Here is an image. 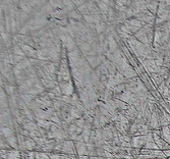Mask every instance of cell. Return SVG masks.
I'll list each match as a JSON object with an SVG mask.
<instances>
[{"mask_svg": "<svg viewBox=\"0 0 170 159\" xmlns=\"http://www.w3.org/2000/svg\"><path fill=\"white\" fill-rule=\"evenodd\" d=\"M130 23H131V25L132 26H137V27H141L142 25H141V22H139V21H130Z\"/></svg>", "mask_w": 170, "mask_h": 159, "instance_id": "1", "label": "cell"}, {"mask_svg": "<svg viewBox=\"0 0 170 159\" xmlns=\"http://www.w3.org/2000/svg\"><path fill=\"white\" fill-rule=\"evenodd\" d=\"M81 159H89L88 156H81Z\"/></svg>", "mask_w": 170, "mask_h": 159, "instance_id": "2", "label": "cell"}]
</instances>
